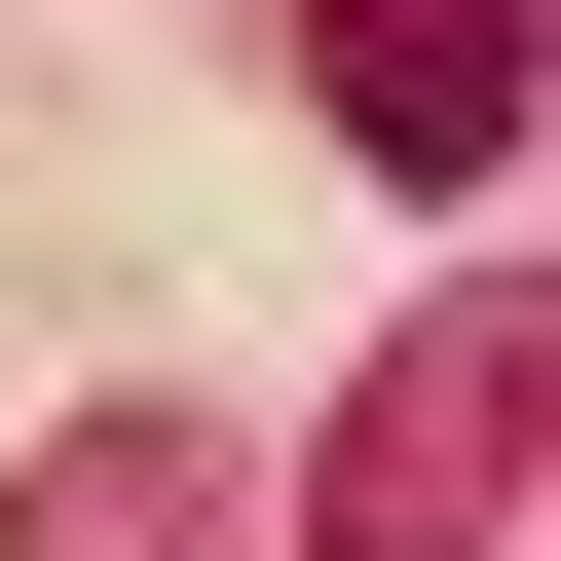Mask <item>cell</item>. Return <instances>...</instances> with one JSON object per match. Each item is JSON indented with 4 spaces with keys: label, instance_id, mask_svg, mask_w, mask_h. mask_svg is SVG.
<instances>
[{
    "label": "cell",
    "instance_id": "cell-3",
    "mask_svg": "<svg viewBox=\"0 0 561 561\" xmlns=\"http://www.w3.org/2000/svg\"><path fill=\"white\" fill-rule=\"evenodd\" d=\"M225 524H262V449H225V412H76L38 486H0V561H225Z\"/></svg>",
    "mask_w": 561,
    "mask_h": 561
},
{
    "label": "cell",
    "instance_id": "cell-1",
    "mask_svg": "<svg viewBox=\"0 0 561 561\" xmlns=\"http://www.w3.org/2000/svg\"><path fill=\"white\" fill-rule=\"evenodd\" d=\"M524 412H561V337L449 262V300L337 375V449H300V561H524Z\"/></svg>",
    "mask_w": 561,
    "mask_h": 561
},
{
    "label": "cell",
    "instance_id": "cell-2",
    "mask_svg": "<svg viewBox=\"0 0 561 561\" xmlns=\"http://www.w3.org/2000/svg\"><path fill=\"white\" fill-rule=\"evenodd\" d=\"M300 113H337L375 187H486V150H524V0H300Z\"/></svg>",
    "mask_w": 561,
    "mask_h": 561
}]
</instances>
